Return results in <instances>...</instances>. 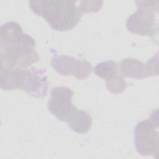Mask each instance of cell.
Segmentation results:
<instances>
[{
  "mask_svg": "<svg viewBox=\"0 0 159 159\" xmlns=\"http://www.w3.org/2000/svg\"><path fill=\"white\" fill-rule=\"evenodd\" d=\"M96 76L106 81V88L112 94L122 93L126 88L127 83L120 71L119 65L112 60L98 63L93 69Z\"/></svg>",
  "mask_w": 159,
  "mask_h": 159,
  "instance_id": "obj_9",
  "label": "cell"
},
{
  "mask_svg": "<svg viewBox=\"0 0 159 159\" xmlns=\"http://www.w3.org/2000/svg\"><path fill=\"white\" fill-rule=\"evenodd\" d=\"M74 91L70 88L57 86L52 88L50 98L47 104L48 111L59 120L66 122L77 109L71 102Z\"/></svg>",
  "mask_w": 159,
  "mask_h": 159,
  "instance_id": "obj_7",
  "label": "cell"
},
{
  "mask_svg": "<svg viewBox=\"0 0 159 159\" xmlns=\"http://www.w3.org/2000/svg\"><path fill=\"white\" fill-rule=\"evenodd\" d=\"M158 53L143 63L137 59L126 58L120 61L118 65L119 71L124 77L136 79H143L158 75Z\"/></svg>",
  "mask_w": 159,
  "mask_h": 159,
  "instance_id": "obj_8",
  "label": "cell"
},
{
  "mask_svg": "<svg viewBox=\"0 0 159 159\" xmlns=\"http://www.w3.org/2000/svg\"><path fill=\"white\" fill-rule=\"evenodd\" d=\"M36 42L23 32L16 22L10 21L1 26V68H27L39 60Z\"/></svg>",
  "mask_w": 159,
  "mask_h": 159,
  "instance_id": "obj_1",
  "label": "cell"
},
{
  "mask_svg": "<svg viewBox=\"0 0 159 159\" xmlns=\"http://www.w3.org/2000/svg\"><path fill=\"white\" fill-rule=\"evenodd\" d=\"M50 64L58 74L63 76H73L80 80L87 78L92 72V65L89 61L66 55H55Z\"/></svg>",
  "mask_w": 159,
  "mask_h": 159,
  "instance_id": "obj_6",
  "label": "cell"
},
{
  "mask_svg": "<svg viewBox=\"0 0 159 159\" xmlns=\"http://www.w3.org/2000/svg\"><path fill=\"white\" fill-rule=\"evenodd\" d=\"M77 1H29L31 11L42 17L57 31H68L74 29L80 21L83 11Z\"/></svg>",
  "mask_w": 159,
  "mask_h": 159,
  "instance_id": "obj_2",
  "label": "cell"
},
{
  "mask_svg": "<svg viewBox=\"0 0 159 159\" xmlns=\"http://www.w3.org/2000/svg\"><path fill=\"white\" fill-rule=\"evenodd\" d=\"M158 112H152L150 116L139 122L134 129L136 151L143 156L158 158Z\"/></svg>",
  "mask_w": 159,
  "mask_h": 159,
  "instance_id": "obj_5",
  "label": "cell"
},
{
  "mask_svg": "<svg viewBox=\"0 0 159 159\" xmlns=\"http://www.w3.org/2000/svg\"><path fill=\"white\" fill-rule=\"evenodd\" d=\"M0 86L2 90L19 89L30 96L43 99L48 88L45 70L34 67L0 70Z\"/></svg>",
  "mask_w": 159,
  "mask_h": 159,
  "instance_id": "obj_3",
  "label": "cell"
},
{
  "mask_svg": "<svg viewBox=\"0 0 159 159\" xmlns=\"http://www.w3.org/2000/svg\"><path fill=\"white\" fill-rule=\"evenodd\" d=\"M66 122L73 132L78 134H85L91 128L92 118L88 112L76 109Z\"/></svg>",
  "mask_w": 159,
  "mask_h": 159,
  "instance_id": "obj_10",
  "label": "cell"
},
{
  "mask_svg": "<svg viewBox=\"0 0 159 159\" xmlns=\"http://www.w3.org/2000/svg\"><path fill=\"white\" fill-rule=\"evenodd\" d=\"M135 2L137 9L127 19V29L134 34L148 35L158 44V1H135Z\"/></svg>",
  "mask_w": 159,
  "mask_h": 159,
  "instance_id": "obj_4",
  "label": "cell"
}]
</instances>
